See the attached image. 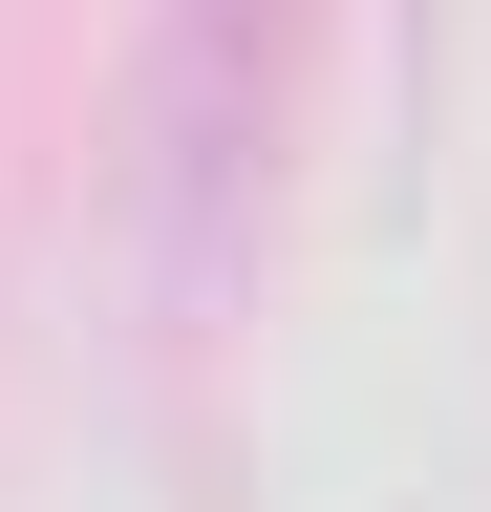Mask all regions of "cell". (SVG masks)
I'll use <instances>...</instances> for the list:
<instances>
[{"label": "cell", "mask_w": 491, "mask_h": 512, "mask_svg": "<svg viewBox=\"0 0 491 512\" xmlns=\"http://www.w3.org/2000/svg\"><path fill=\"white\" fill-rule=\"evenodd\" d=\"M299 64H321V0H150V43H129V256H150L171 320H214L235 256H257Z\"/></svg>", "instance_id": "cell-1"}]
</instances>
